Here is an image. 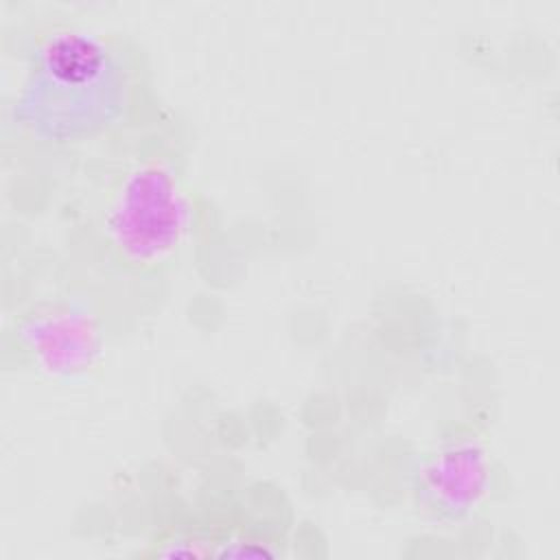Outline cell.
Masks as SVG:
<instances>
[{"mask_svg": "<svg viewBox=\"0 0 560 560\" xmlns=\"http://www.w3.org/2000/svg\"><path fill=\"white\" fill-rule=\"evenodd\" d=\"M188 223L177 173L144 160L114 186L103 208V238L120 265L147 271L166 265L182 247Z\"/></svg>", "mask_w": 560, "mask_h": 560, "instance_id": "6da1fadb", "label": "cell"}, {"mask_svg": "<svg viewBox=\"0 0 560 560\" xmlns=\"http://www.w3.org/2000/svg\"><path fill=\"white\" fill-rule=\"evenodd\" d=\"M37 66L46 88L79 92L92 88L107 70V48L85 28H59L42 44Z\"/></svg>", "mask_w": 560, "mask_h": 560, "instance_id": "7a4b0ae2", "label": "cell"}]
</instances>
